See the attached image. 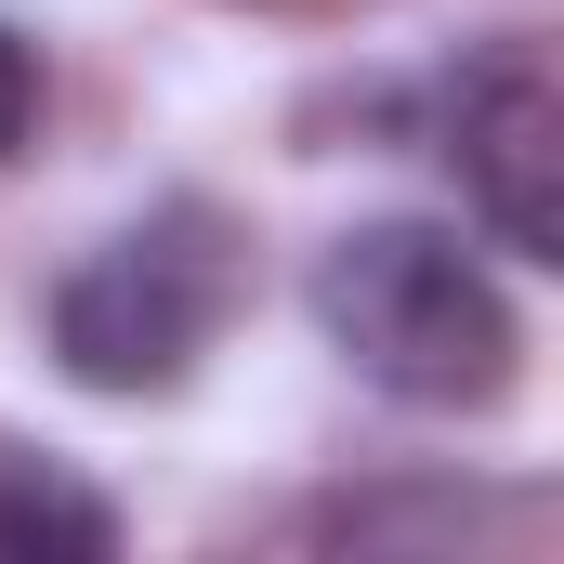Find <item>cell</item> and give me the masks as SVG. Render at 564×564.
<instances>
[{
	"label": "cell",
	"mask_w": 564,
	"mask_h": 564,
	"mask_svg": "<svg viewBox=\"0 0 564 564\" xmlns=\"http://www.w3.org/2000/svg\"><path fill=\"white\" fill-rule=\"evenodd\" d=\"M302 302H315L328 355L355 381H381L394 408H499L512 394L525 328H512L499 276L446 224H355V237H328Z\"/></svg>",
	"instance_id": "cell-1"
},
{
	"label": "cell",
	"mask_w": 564,
	"mask_h": 564,
	"mask_svg": "<svg viewBox=\"0 0 564 564\" xmlns=\"http://www.w3.org/2000/svg\"><path fill=\"white\" fill-rule=\"evenodd\" d=\"M237 315V250L210 210H171L119 250H93L79 276L53 289V355L79 394H184L197 355Z\"/></svg>",
	"instance_id": "cell-2"
},
{
	"label": "cell",
	"mask_w": 564,
	"mask_h": 564,
	"mask_svg": "<svg viewBox=\"0 0 564 564\" xmlns=\"http://www.w3.org/2000/svg\"><path fill=\"white\" fill-rule=\"evenodd\" d=\"M446 158H459V197L486 210L499 250L564 263V93L525 40H499L459 93H446Z\"/></svg>",
	"instance_id": "cell-3"
},
{
	"label": "cell",
	"mask_w": 564,
	"mask_h": 564,
	"mask_svg": "<svg viewBox=\"0 0 564 564\" xmlns=\"http://www.w3.org/2000/svg\"><path fill=\"white\" fill-rule=\"evenodd\" d=\"M106 552H119V512L79 473L0 446V564H106Z\"/></svg>",
	"instance_id": "cell-4"
},
{
	"label": "cell",
	"mask_w": 564,
	"mask_h": 564,
	"mask_svg": "<svg viewBox=\"0 0 564 564\" xmlns=\"http://www.w3.org/2000/svg\"><path fill=\"white\" fill-rule=\"evenodd\" d=\"M26 119H40V53H26V40L0 26V158L26 144Z\"/></svg>",
	"instance_id": "cell-5"
}]
</instances>
